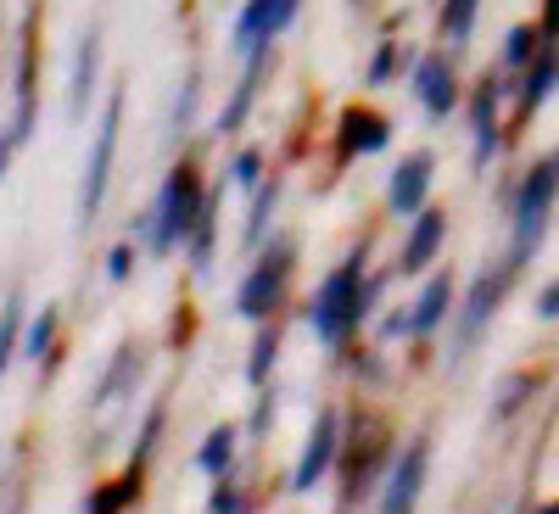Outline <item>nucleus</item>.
Listing matches in <instances>:
<instances>
[{"instance_id": "a878e982", "label": "nucleus", "mask_w": 559, "mask_h": 514, "mask_svg": "<svg viewBox=\"0 0 559 514\" xmlns=\"http://www.w3.org/2000/svg\"><path fill=\"white\" fill-rule=\"evenodd\" d=\"M543 386V375H532V369H515V375H509L503 381V392H498V403H492V419H509V414H515L532 392Z\"/></svg>"}, {"instance_id": "9b49d317", "label": "nucleus", "mask_w": 559, "mask_h": 514, "mask_svg": "<svg viewBox=\"0 0 559 514\" xmlns=\"http://www.w3.org/2000/svg\"><path fill=\"white\" fill-rule=\"evenodd\" d=\"M442 241H448V213H442V207H419L414 224H408V241H403L397 268H403V274H426L431 258L442 252Z\"/></svg>"}, {"instance_id": "2eb2a0df", "label": "nucleus", "mask_w": 559, "mask_h": 514, "mask_svg": "<svg viewBox=\"0 0 559 514\" xmlns=\"http://www.w3.org/2000/svg\"><path fill=\"white\" fill-rule=\"evenodd\" d=\"M448 308H453V274L437 268L426 279V291H419V302H414V336H431L437 324L448 319Z\"/></svg>"}, {"instance_id": "6e6552de", "label": "nucleus", "mask_w": 559, "mask_h": 514, "mask_svg": "<svg viewBox=\"0 0 559 514\" xmlns=\"http://www.w3.org/2000/svg\"><path fill=\"white\" fill-rule=\"evenodd\" d=\"M431 174H437L431 152H408L392 168V179H386V213L392 218H414L419 207H426V196H431Z\"/></svg>"}, {"instance_id": "4468645a", "label": "nucleus", "mask_w": 559, "mask_h": 514, "mask_svg": "<svg viewBox=\"0 0 559 514\" xmlns=\"http://www.w3.org/2000/svg\"><path fill=\"white\" fill-rule=\"evenodd\" d=\"M471 140H476V168H492L498 157V79H481L471 96Z\"/></svg>"}, {"instance_id": "1a4fd4ad", "label": "nucleus", "mask_w": 559, "mask_h": 514, "mask_svg": "<svg viewBox=\"0 0 559 514\" xmlns=\"http://www.w3.org/2000/svg\"><path fill=\"white\" fill-rule=\"evenodd\" d=\"M503 279H509V268L503 274H492V268H481L476 274V286H471V297H464V313H459V342H453V358H464L476 342H481V331H487V319L498 313V297H503Z\"/></svg>"}, {"instance_id": "b1692460", "label": "nucleus", "mask_w": 559, "mask_h": 514, "mask_svg": "<svg viewBox=\"0 0 559 514\" xmlns=\"http://www.w3.org/2000/svg\"><path fill=\"white\" fill-rule=\"evenodd\" d=\"M129 375H140V352H134V347H118V358L107 363V375H102L96 408H107L112 397H123V392H129Z\"/></svg>"}, {"instance_id": "c9c22d12", "label": "nucleus", "mask_w": 559, "mask_h": 514, "mask_svg": "<svg viewBox=\"0 0 559 514\" xmlns=\"http://www.w3.org/2000/svg\"><path fill=\"white\" fill-rule=\"evenodd\" d=\"M532 313H537L543 324H554V319H559V279H548V286L532 297Z\"/></svg>"}, {"instance_id": "4c0bfd02", "label": "nucleus", "mask_w": 559, "mask_h": 514, "mask_svg": "<svg viewBox=\"0 0 559 514\" xmlns=\"http://www.w3.org/2000/svg\"><path fill=\"white\" fill-rule=\"evenodd\" d=\"M7 163H12V140H0V174H7Z\"/></svg>"}, {"instance_id": "f03ea898", "label": "nucleus", "mask_w": 559, "mask_h": 514, "mask_svg": "<svg viewBox=\"0 0 559 514\" xmlns=\"http://www.w3.org/2000/svg\"><path fill=\"white\" fill-rule=\"evenodd\" d=\"M554 196H559V152L537 157L521 179L515 202H509V263H503L509 274L537 258V247L548 236V218H554Z\"/></svg>"}, {"instance_id": "cd10ccee", "label": "nucleus", "mask_w": 559, "mask_h": 514, "mask_svg": "<svg viewBox=\"0 0 559 514\" xmlns=\"http://www.w3.org/2000/svg\"><path fill=\"white\" fill-rule=\"evenodd\" d=\"M51 342H57V308H45L28 331H23V352H28V358H45V347H51Z\"/></svg>"}, {"instance_id": "a211bd4d", "label": "nucleus", "mask_w": 559, "mask_h": 514, "mask_svg": "<svg viewBox=\"0 0 559 514\" xmlns=\"http://www.w3.org/2000/svg\"><path fill=\"white\" fill-rule=\"evenodd\" d=\"M96 62H102V34L90 28L84 39H79V68H73V96H68V107H73V118H84L90 112V89H96Z\"/></svg>"}, {"instance_id": "dca6fc26", "label": "nucleus", "mask_w": 559, "mask_h": 514, "mask_svg": "<svg viewBox=\"0 0 559 514\" xmlns=\"http://www.w3.org/2000/svg\"><path fill=\"white\" fill-rule=\"evenodd\" d=\"M263 68H269V51H258V57H247V73H241V84H236V96L224 101V112H218V134H236L241 123H247V112H252V96H258V79H263Z\"/></svg>"}, {"instance_id": "c85d7f7f", "label": "nucleus", "mask_w": 559, "mask_h": 514, "mask_svg": "<svg viewBox=\"0 0 559 514\" xmlns=\"http://www.w3.org/2000/svg\"><path fill=\"white\" fill-rule=\"evenodd\" d=\"M134 492H140V470L129 464V476H123L118 487H107V492H90V498H84V509H118V503H129Z\"/></svg>"}, {"instance_id": "20e7f679", "label": "nucleus", "mask_w": 559, "mask_h": 514, "mask_svg": "<svg viewBox=\"0 0 559 514\" xmlns=\"http://www.w3.org/2000/svg\"><path fill=\"white\" fill-rule=\"evenodd\" d=\"M118 123H123V89H112L102 118H96V140H90V157H84V179H79V224L90 229L107 202V184H112V157H118Z\"/></svg>"}, {"instance_id": "7c9ffc66", "label": "nucleus", "mask_w": 559, "mask_h": 514, "mask_svg": "<svg viewBox=\"0 0 559 514\" xmlns=\"http://www.w3.org/2000/svg\"><path fill=\"white\" fill-rule=\"evenodd\" d=\"M229 179H236V184H247V191H252V184L263 179V152H258V146H247V152L236 157V168H229Z\"/></svg>"}, {"instance_id": "f3484780", "label": "nucleus", "mask_w": 559, "mask_h": 514, "mask_svg": "<svg viewBox=\"0 0 559 514\" xmlns=\"http://www.w3.org/2000/svg\"><path fill=\"white\" fill-rule=\"evenodd\" d=\"M559 89V51H543V57H532L526 62V73H521V118H532L548 96Z\"/></svg>"}, {"instance_id": "412c9836", "label": "nucleus", "mask_w": 559, "mask_h": 514, "mask_svg": "<svg viewBox=\"0 0 559 514\" xmlns=\"http://www.w3.org/2000/svg\"><path fill=\"white\" fill-rule=\"evenodd\" d=\"M274 202H280V179H258L252 184V213H247V247H263V229L274 218Z\"/></svg>"}, {"instance_id": "9d476101", "label": "nucleus", "mask_w": 559, "mask_h": 514, "mask_svg": "<svg viewBox=\"0 0 559 514\" xmlns=\"http://www.w3.org/2000/svg\"><path fill=\"white\" fill-rule=\"evenodd\" d=\"M414 96L431 118H453L459 112V73L448 57H414Z\"/></svg>"}, {"instance_id": "39448f33", "label": "nucleus", "mask_w": 559, "mask_h": 514, "mask_svg": "<svg viewBox=\"0 0 559 514\" xmlns=\"http://www.w3.org/2000/svg\"><path fill=\"white\" fill-rule=\"evenodd\" d=\"M286 279H292V247H286V241H274V247L252 263V274L241 279V291H236V313H241V319H252V324L274 319V308L286 302Z\"/></svg>"}, {"instance_id": "c756f323", "label": "nucleus", "mask_w": 559, "mask_h": 514, "mask_svg": "<svg viewBox=\"0 0 559 514\" xmlns=\"http://www.w3.org/2000/svg\"><path fill=\"white\" fill-rule=\"evenodd\" d=\"M163 403H152V414H146V426H140V442H134V470H140V464H146L152 458V447H157V437H163Z\"/></svg>"}, {"instance_id": "f704fd0d", "label": "nucleus", "mask_w": 559, "mask_h": 514, "mask_svg": "<svg viewBox=\"0 0 559 514\" xmlns=\"http://www.w3.org/2000/svg\"><path fill=\"white\" fill-rule=\"evenodd\" d=\"M207 509H213V514H229V509H247V498H241L236 487H229V476H218V487H213Z\"/></svg>"}, {"instance_id": "4be33fe9", "label": "nucleus", "mask_w": 559, "mask_h": 514, "mask_svg": "<svg viewBox=\"0 0 559 514\" xmlns=\"http://www.w3.org/2000/svg\"><path fill=\"white\" fill-rule=\"evenodd\" d=\"M537 39H543L537 23H515V28H509V39H503V73H509V79L526 73V62L537 57Z\"/></svg>"}, {"instance_id": "ddd939ff", "label": "nucleus", "mask_w": 559, "mask_h": 514, "mask_svg": "<svg viewBox=\"0 0 559 514\" xmlns=\"http://www.w3.org/2000/svg\"><path fill=\"white\" fill-rule=\"evenodd\" d=\"M386 140H392V129H386V118H381V112H369V107H347V112H342V123H336V157H342V163H353V157H364V152H386Z\"/></svg>"}, {"instance_id": "423d86ee", "label": "nucleus", "mask_w": 559, "mask_h": 514, "mask_svg": "<svg viewBox=\"0 0 559 514\" xmlns=\"http://www.w3.org/2000/svg\"><path fill=\"white\" fill-rule=\"evenodd\" d=\"M297 7H302V0H247L241 17H236V34H229V39H236V51H241V57L269 51L274 34H280V28H292Z\"/></svg>"}, {"instance_id": "6ab92c4d", "label": "nucleus", "mask_w": 559, "mask_h": 514, "mask_svg": "<svg viewBox=\"0 0 559 514\" xmlns=\"http://www.w3.org/2000/svg\"><path fill=\"white\" fill-rule=\"evenodd\" d=\"M236 437H241L236 426H213L197 447V470L202 476H229V464H236Z\"/></svg>"}, {"instance_id": "72a5a7b5", "label": "nucleus", "mask_w": 559, "mask_h": 514, "mask_svg": "<svg viewBox=\"0 0 559 514\" xmlns=\"http://www.w3.org/2000/svg\"><path fill=\"white\" fill-rule=\"evenodd\" d=\"M397 336H414V308H392L381 319V342H397Z\"/></svg>"}, {"instance_id": "e433bc0d", "label": "nucleus", "mask_w": 559, "mask_h": 514, "mask_svg": "<svg viewBox=\"0 0 559 514\" xmlns=\"http://www.w3.org/2000/svg\"><path fill=\"white\" fill-rule=\"evenodd\" d=\"M537 28H543V39H548V45L559 39V0H548V7H543V17H537Z\"/></svg>"}, {"instance_id": "0eeeda50", "label": "nucleus", "mask_w": 559, "mask_h": 514, "mask_svg": "<svg viewBox=\"0 0 559 514\" xmlns=\"http://www.w3.org/2000/svg\"><path fill=\"white\" fill-rule=\"evenodd\" d=\"M336 442H342V419H336V408H319L313 431H308V442H302V453H297L292 492H308V487H319L324 476H331V464H336Z\"/></svg>"}, {"instance_id": "2f4dec72", "label": "nucleus", "mask_w": 559, "mask_h": 514, "mask_svg": "<svg viewBox=\"0 0 559 514\" xmlns=\"http://www.w3.org/2000/svg\"><path fill=\"white\" fill-rule=\"evenodd\" d=\"M392 73H397V45L386 39L376 57H369V84H392Z\"/></svg>"}, {"instance_id": "aec40b11", "label": "nucleus", "mask_w": 559, "mask_h": 514, "mask_svg": "<svg viewBox=\"0 0 559 514\" xmlns=\"http://www.w3.org/2000/svg\"><path fill=\"white\" fill-rule=\"evenodd\" d=\"M274 358H280V331L263 319V331L252 336V358H247V386H252V392L274 386V381H269V375H274Z\"/></svg>"}, {"instance_id": "7ed1b4c3", "label": "nucleus", "mask_w": 559, "mask_h": 514, "mask_svg": "<svg viewBox=\"0 0 559 514\" xmlns=\"http://www.w3.org/2000/svg\"><path fill=\"white\" fill-rule=\"evenodd\" d=\"M202 202H207V191H202L197 168H191V163L168 168L163 191H157V202H152V236H146V247H152L157 258L174 252V247H185V241H191V229H197V218H202Z\"/></svg>"}, {"instance_id": "bb28decb", "label": "nucleus", "mask_w": 559, "mask_h": 514, "mask_svg": "<svg viewBox=\"0 0 559 514\" xmlns=\"http://www.w3.org/2000/svg\"><path fill=\"white\" fill-rule=\"evenodd\" d=\"M476 12H481V0H442V34L453 45H464L476 28Z\"/></svg>"}, {"instance_id": "393cba45", "label": "nucleus", "mask_w": 559, "mask_h": 514, "mask_svg": "<svg viewBox=\"0 0 559 514\" xmlns=\"http://www.w3.org/2000/svg\"><path fill=\"white\" fill-rule=\"evenodd\" d=\"M17 352H23V297H7V308H0V375L12 369Z\"/></svg>"}, {"instance_id": "473e14b6", "label": "nucleus", "mask_w": 559, "mask_h": 514, "mask_svg": "<svg viewBox=\"0 0 559 514\" xmlns=\"http://www.w3.org/2000/svg\"><path fill=\"white\" fill-rule=\"evenodd\" d=\"M129 274H134V247H129V241H118V247L107 252V279H112V286H123Z\"/></svg>"}, {"instance_id": "f8f14e48", "label": "nucleus", "mask_w": 559, "mask_h": 514, "mask_svg": "<svg viewBox=\"0 0 559 514\" xmlns=\"http://www.w3.org/2000/svg\"><path fill=\"white\" fill-rule=\"evenodd\" d=\"M426 458H431V442H408L403 458L392 464V476H386V492H381V509L386 514H403L419 503V487H426Z\"/></svg>"}, {"instance_id": "5701e85b", "label": "nucleus", "mask_w": 559, "mask_h": 514, "mask_svg": "<svg viewBox=\"0 0 559 514\" xmlns=\"http://www.w3.org/2000/svg\"><path fill=\"white\" fill-rule=\"evenodd\" d=\"M213 229H218V196L202 202V218H197V229H191V241H185V247H191V268H197V274L213 268Z\"/></svg>"}, {"instance_id": "f257e3e1", "label": "nucleus", "mask_w": 559, "mask_h": 514, "mask_svg": "<svg viewBox=\"0 0 559 514\" xmlns=\"http://www.w3.org/2000/svg\"><path fill=\"white\" fill-rule=\"evenodd\" d=\"M369 302H376V286H364V252H353L347 263H336L331 274L319 279V291H313V302H308L313 336H319L324 347H342L358 324H364Z\"/></svg>"}]
</instances>
